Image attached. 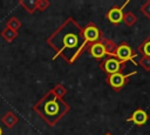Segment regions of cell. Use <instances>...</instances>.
I'll return each mask as SVG.
<instances>
[{
  "instance_id": "14",
  "label": "cell",
  "mask_w": 150,
  "mask_h": 135,
  "mask_svg": "<svg viewBox=\"0 0 150 135\" xmlns=\"http://www.w3.org/2000/svg\"><path fill=\"white\" fill-rule=\"evenodd\" d=\"M122 21H123L127 26L131 27V26H134V25L137 22V16L134 14V12L127 11V12L123 13V20H122Z\"/></svg>"
},
{
  "instance_id": "3",
  "label": "cell",
  "mask_w": 150,
  "mask_h": 135,
  "mask_svg": "<svg viewBox=\"0 0 150 135\" xmlns=\"http://www.w3.org/2000/svg\"><path fill=\"white\" fill-rule=\"evenodd\" d=\"M102 36H103V33L101 32V29H100L94 22L90 21L86 27H83V28H82V43H81L79 50L76 52V54L74 55V58L71 59L70 65L74 63V62L76 61V59H77L84 50H87V48H88L89 45H91V43H94V42H96V41H100Z\"/></svg>"
},
{
  "instance_id": "11",
  "label": "cell",
  "mask_w": 150,
  "mask_h": 135,
  "mask_svg": "<svg viewBox=\"0 0 150 135\" xmlns=\"http://www.w3.org/2000/svg\"><path fill=\"white\" fill-rule=\"evenodd\" d=\"M0 35H1V38H2L6 42H12V41H14V40L19 36V32H18V31H14V29H12V28L5 27V28L0 32Z\"/></svg>"
},
{
  "instance_id": "17",
  "label": "cell",
  "mask_w": 150,
  "mask_h": 135,
  "mask_svg": "<svg viewBox=\"0 0 150 135\" xmlns=\"http://www.w3.org/2000/svg\"><path fill=\"white\" fill-rule=\"evenodd\" d=\"M6 27L12 28L14 31H18L21 27V21L16 18V16H11L7 21H6Z\"/></svg>"
},
{
  "instance_id": "4",
  "label": "cell",
  "mask_w": 150,
  "mask_h": 135,
  "mask_svg": "<svg viewBox=\"0 0 150 135\" xmlns=\"http://www.w3.org/2000/svg\"><path fill=\"white\" fill-rule=\"evenodd\" d=\"M125 63L127 62L120 61L115 55H107V58H104L98 66L107 75H111L115 73H122L125 67Z\"/></svg>"
},
{
  "instance_id": "20",
  "label": "cell",
  "mask_w": 150,
  "mask_h": 135,
  "mask_svg": "<svg viewBox=\"0 0 150 135\" xmlns=\"http://www.w3.org/2000/svg\"><path fill=\"white\" fill-rule=\"evenodd\" d=\"M50 2L48 0H36V9H39L40 12L46 11L49 7Z\"/></svg>"
},
{
  "instance_id": "19",
  "label": "cell",
  "mask_w": 150,
  "mask_h": 135,
  "mask_svg": "<svg viewBox=\"0 0 150 135\" xmlns=\"http://www.w3.org/2000/svg\"><path fill=\"white\" fill-rule=\"evenodd\" d=\"M139 11L142 12V14H143L146 19H149V20H150V0L145 1V2L141 6Z\"/></svg>"
},
{
  "instance_id": "8",
  "label": "cell",
  "mask_w": 150,
  "mask_h": 135,
  "mask_svg": "<svg viewBox=\"0 0 150 135\" xmlns=\"http://www.w3.org/2000/svg\"><path fill=\"white\" fill-rule=\"evenodd\" d=\"M101 39H102V38H101ZM87 50H88V53H89L94 59H96V60L103 59L104 56L108 55V53H107V50H105V48H104V46H103V43H102L101 40H100V41H96V42H94V43H91V45H89L88 48H87Z\"/></svg>"
},
{
  "instance_id": "10",
  "label": "cell",
  "mask_w": 150,
  "mask_h": 135,
  "mask_svg": "<svg viewBox=\"0 0 150 135\" xmlns=\"http://www.w3.org/2000/svg\"><path fill=\"white\" fill-rule=\"evenodd\" d=\"M1 122L5 127L7 128H13L18 122H19V117L13 113V112H7L5 113V115L1 117Z\"/></svg>"
},
{
  "instance_id": "5",
  "label": "cell",
  "mask_w": 150,
  "mask_h": 135,
  "mask_svg": "<svg viewBox=\"0 0 150 135\" xmlns=\"http://www.w3.org/2000/svg\"><path fill=\"white\" fill-rule=\"evenodd\" d=\"M137 72L134 70L129 74H123V73H115L111 75H107L105 77V82L115 90V92H120L128 82H129V77L131 75H135Z\"/></svg>"
},
{
  "instance_id": "18",
  "label": "cell",
  "mask_w": 150,
  "mask_h": 135,
  "mask_svg": "<svg viewBox=\"0 0 150 135\" xmlns=\"http://www.w3.org/2000/svg\"><path fill=\"white\" fill-rule=\"evenodd\" d=\"M137 63L146 72H150V56H141Z\"/></svg>"
},
{
  "instance_id": "12",
  "label": "cell",
  "mask_w": 150,
  "mask_h": 135,
  "mask_svg": "<svg viewBox=\"0 0 150 135\" xmlns=\"http://www.w3.org/2000/svg\"><path fill=\"white\" fill-rule=\"evenodd\" d=\"M101 41H102V43H103V46H104V48H105L108 55H115L116 49H117V43H116L115 41H112L111 39L105 38L104 35L102 36Z\"/></svg>"
},
{
  "instance_id": "7",
  "label": "cell",
  "mask_w": 150,
  "mask_h": 135,
  "mask_svg": "<svg viewBox=\"0 0 150 135\" xmlns=\"http://www.w3.org/2000/svg\"><path fill=\"white\" fill-rule=\"evenodd\" d=\"M129 4V0H127L122 6H120V7H117V6H112L110 9H108V12L105 13V18L111 22V23H114V25H118V23H121L122 22V20H123V9H124V7L127 6Z\"/></svg>"
},
{
  "instance_id": "13",
  "label": "cell",
  "mask_w": 150,
  "mask_h": 135,
  "mask_svg": "<svg viewBox=\"0 0 150 135\" xmlns=\"http://www.w3.org/2000/svg\"><path fill=\"white\" fill-rule=\"evenodd\" d=\"M137 52L142 54V56H150V35H148L137 47Z\"/></svg>"
},
{
  "instance_id": "2",
  "label": "cell",
  "mask_w": 150,
  "mask_h": 135,
  "mask_svg": "<svg viewBox=\"0 0 150 135\" xmlns=\"http://www.w3.org/2000/svg\"><path fill=\"white\" fill-rule=\"evenodd\" d=\"M33 110L50 127L55 126L69 110L70 106L57 97L52 90H48L34 106Z\"/></svg>"
},
{
  "instance_id": "6",
  "label": "cell",
  "mask_w": 150,
  "mask_h": 135,
  "mask_svg": "<svg viewBox=\"0 0 150 135\" xmlns=\"http://www.w3.org/2000/svg\"><path fill=\"white\" fill-rule=\"evenodd\" d=\"M115 56L122 61V62H128L131 61L134 65H137V62L134 60V58L136 56V52L130 47L129 43H127L125 41H122L120 45H117V49L115 53Z\"/></svg>"
},
{
  "instance_id": "9",
  "label": "cell",
  "mask_w": 150,
  "mask_h": 135,
  "mask_svg": "<svg viewBox=\"0 0 150 135\" xmlns=\"http://www.w3.org/2000/svg\"><path fill=\"white\" fill-rule=\"evenodd\" d=\"M148 119H149L148 113H146L144 109L138 108V109H136V110L132 112L131 116L128 117V119L125 120V122H132V123H135L136 126H143V124H145V123L148 122Z\"/></svg>"
},
{
  "instance_id": "22",
  "label": "cell",
  "mask_w": 150,
  "mask_h": 135,
  "mask_svg": "<svg viewBox=\"0 0 150 135\" xmlns=\"http://www.w3.org/2000/svg\"><path fill=\"white\" fill-rule=\"evenodd\" d=\"M104 135H112V134H104Z\"/></svg>"
},
{
  "instance_id": "21",
  "label": "cell",
  "mask_w": 150,
  "mask_h": 135,
  "mask_svg": "<svg viewBox=\"0 0 150 135\" xmlns=\"http://www.w3.org/2000/svg\"><path fill=\"white\" fill-rule=\"evenodd\" d=\"M0 135H2V129L0 128Z\"/></svg>"
},
{
  "instance_id": "15",
  "label": "cell",
  "mask_w": 150,
  "mask_h": 135,
  "mask_svg": "<svg viewBox=\"0 0 150 135\" xmlns=\"http://www.w3.org/2000/svg\"><path fill=\"white\" fill-rule=\"evenodd\" d=\"M19 4L23 7V9H26L30 14L36 11V0H20Z\"/></svg>"
},
{
  "instance_id": "16",
  "label": "cell",
  "mask_w": 150,
  "mask_h": 135,
  "mask_svg": "<svg viewBox=\"0 0 150 135\" xmlns=\"http://www.w3.org/2000/svg\"><path fill=\"white\" fill-rule=\"evenodd\" d=\"M50 90H52L57 97H60V99H63V96L67 94V88H66L62 83H57V85L54 86Z\"/></svg>"
},
{
  "instance_id": "1",
  "label": "cell",
  "mask_w": 150,
  "mask_h": 135,
  "mask_svg": "<svg viewBox=\"0 0 150 135\" xmlns=\"http://www.w3.org/2000/svg\"><path fill=\"white\" fill-rule=\"evenodd\" d=\"M82 28L74 18L69 16L47 38V43L55 50L53 60L61 56L70 65L82 43Z\"/></svg>"
}]
</instances>
